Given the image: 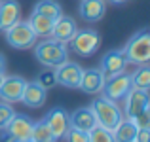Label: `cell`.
I'll list each match as a JSON object with an SVG mask.
<instances>
[{
	"label": "cell",
	"instance_id": "6da1fadb",
	"mask_svg": "<svg viewBox=\"0 0 150 142\" xmlns=\"http://www.w3.org/2000/svg\"><path fill=\"white\" fill-rule=\"evenodd\" d=\"M125 61L131 65H148L150 61V32L148 29H141L139 32H135L125 47L122 49Z\"/></svg>",
	"mask_w": 150,
	"mask_h": 142
},
{
	"label": "cell",
	"instance_id": "7a4b0ae2",
	"mask_svg": "<svg viewBox=\"0 0 150 142\" xmlns=\"http://www.w3.org/2000/svg\"><path fill=\"white\" fill-rule=\"evenodd\" d=\"M34 55H36L38 63L48 68H55V66L63 65V63L69 59V49L63 42L55 40H42L34 46Z\"/></svg>",
	"mask_w": 150,
	"mask_h": 142
},
{
	"label": "cell",
	"instance_id": "3957f363",
	"mask_svg": "<svg viewBox=\"0 0 150 142\" xmlns=\"http://www.w3.org/2000/svg\"><path fill=\"white\" fill-rule=\"evenodd\" d=\"M89 108H91V112L95 114L97 125L108 129V131H114L116 125L124 120V112L120 110V106H118L114 101L106 98V97L95 98V101L89 104Z\"/></svg>",
	"mask_w": 150,
	"mask_h": 142
},
{
	"label": "cell",
	"instance_id": "277c9868",
	"mask_svg": "<svg viewBox=\"0 0 150 142\" xmlns=\"http://www.w3.org/2000/svg\"><path fill=\"white\" fill-rule=\"evenodd\" d=\"M67 44L70 46V49L74 51L76 55H82V57H89L93 55L101 46V36L97 30L93 29H82L76 30L74 36L70 38Z\"/></svg>",
	"mask_w": 150,
	"mask_h": 142
},
{
	"label": "cell",
	"instance_id": "5b68a950",
	"mask_svg": "<svg viewBox=\"0 0 150 142\" xmlns=\"http://www.w3.org/2000/svg\"><path fill=\"white\" fill-rule=\"evenodd\" d=\"M4 32H6L8 44L11 47H15V49H29V47H33L36 44V38H38L34 34V30L30 29L29 21H17L15 25H11Z\"/></svg>",
	"mask_w": 150,
	"mask_h": 142
},
{
	"label": "cell",
	"instance_id": "8992f818",
	"mask_svg": "<svg viewBox=\"0 0 150 142\" xmlns=\"http://www.w3.org/2000/svg\"><path fill=\"white\" fill-rule=\"evenodd\" d=\"M131 76L125 72L118 74V76H112L108 78V80H105V85H103L101 93L103 97L110 98V101H124V97L129 93V89H131Z\"/></svg>",
	"mask_w": 150,
	"mask_h": 142
},
{
	"label": "cell",
	"instance_id": "52a82bcc",
	"mask_svg": "<svg viewBox=\"0 0 150 142\" xmlns=\"http://www.w3.org/2000/svg\"><path fill=\"white\" fill-rule=\"evenodd\" d=\"M82 66L78 65V63H72L67 59L63 65L55 66V80H57L59 85H65V87L69 89H74L78 87V84H80V78H82Z\"/></svg>",
	"mask_w": 150,
	"mask_h": 142
},
{
	"label": "cell",
	"instance_id": "ba28073f",
	"mask_svg": "<svg viewBox=\"0 0 150 142\" xmlns=\"http://www.w3.org/2000/svg\"><path fill=\"white\" fill-rule=\"evenodd\" d=\"M125 117L135 120L141 112H144L146 108H150V101H148V89H137L131 87L129 93L125 95Z\"/></svg>",
	"mask_w": 150,
	"mask_h": 142
},
{
	"label": "cell",
	"instance_id": "9c48e42d",
	"mask_svg": "<svg viewBox=\"0 0 150 142\" xmlns=\"http://www.w3.org/2000/svg\"><path fill=\"white\" fill-rule=\"evenodd\" d=\"M25 84H27V80L23 76H17V74L4 76L2 82H0V98H2L4 102H10V104L21 101Z\"/></svg>",
	"mask_w": 150,
	"mask_h": 142
},
{
	"label": "cell",
	"instance_id": "30bf717a",
	"mask_svg": "<svg viewBox=\"0 0 150 142\" xmlns=\"http://www.w3.org/2000/svg\"><path fill=\"white\" fill-rule=\"evenodd\" d=\"M44 121L48 123V127L51 129V133H53V136L57 140L65 138L67 131H69V127H70V117H69V112H67L65 108H61V106L51 108L44 116Z\"/></svg>",
	"mask_w": 150,
	"mask_h": 142
},
{
	"label": "cell",
	"instance_id": "8fae6325",
	"mask_svg": "<svg viewBox=\"0 0 150 142\" xmlns=\"http://www.w3.org/2000/svg\"><path fill=\"white\" fill-rule=\"evenodd\" d=\"M125 66H127V61H125L124 53H122L120 49L106 51L105 57L101 59V72H103V76H105V80L125 72Z\"/></svg>",
	"mask_w": 150,
	"mask_h": 142
},
{
	"label": "cell",
	"instance_id": "7c38bea8",
	"mask_svg": "<svg viewBox=\"0 0 150 142\" xmlns=\"http://www.w3.org/2000/svg\"><path fill=\"white\" fill-rule=\"evenodd\" d=\"M33 123H34V121L30 120L29 116L15 114V116L10 120V123L6 125V129H4V131H6L15 142H23V140H29V138H30Z\"/></svg>",
	"mask_w": 150,
	"mask_h": 142
},
{
	"label": "cell",
	"instance_id": "4fadbf2b",
	"mask_svg": "<svg viewBox=\"0 0 150 142\" xmlns=\"http://www.w3.org/2000/svg\"><path fill=\"white\" fill-rule=\"evenodd\" d=\"M103 85H105V76H103L101 68H88V70H82V78H80V84H78V87H80L84 93H88V95H97V93H101Z\"/></svg>",
	"mask_w": 150,
	"mask_h": 142
},
{
	"label": "cell",
	"instance_id": "5bb4252c",
	"mask_svg": "<svg viewBox=\"0 0 150 142\" xmlns=\"http://www.w3.org/2000/svg\"><path fill=\"white\" fill-rule=\"evenodd\" d=\"M105 0H80L78 6V13L86 23H97L105 17Z\"/></svg>",
	"mask_w": 150,
	"mask_h": 142
},
{
	"label": "cell",
	"instance_id": "9a60e30c",
	"mask_svg": "<svg viewBox=\"0 0 150 142\" xmlns=\"http://www.w3.org/2000/svg\"><path fill=\"white\" fill-rule=\"evenodd\" d=\"M21 19V6L17 0H2L0 2V30H8L11 25Z\"/></svg>",
	"mask_w": 150,
	"mask_h": 142
},
{
	"label": "cell",
	"instance_id": "2e32d148",
	"mask_svg": "<svg viewBox=\"0 0 150 142\" xmlns=\"http://www.w3.org/2000/svg\"><path fill=\"white\" fill-rule=\"evenodd\" d=\"M21 102L25 106H29V108H40L46 102V89L36 80L27 82L25 89H23V95H21Z\"/></svg>",
	"mask_w": 150,
	"mask_h": 142
},
{
	"label": "cell",
	"instance_id": "e0dca14e",
	"mask_svg": "<svg viewBox=\"0 0 150 142\" xmlns=\"http://www.w3.org/2000/svg\"><path fill=\"white\" fill-rule=\"evenodd\" d=\"M69 117H70V127H76V129L86 131V133H89L97 125L95 114L91 112V108H89V106L76 108L72 114H69Z\"/></svg>",
	"mask_w": 150,
	"mask_h": 142
},
{
	"label": "cell",
	"instance_id": "ac0fdd59",
	"mask_svg": "<svg viewBox=\"0 0 150 142\" xmlns=\"http://www.w3.org/2000/svg\"><path fill=\"white\" fill-rule=\"evenodd\" d=\"M76 23H74L72 17H67V15H61L59 19H55L53 23V30H51V38H55V40L63 42V44H67V42L70 40V38L74 36V32H76Z\"/></svg>",
	"mask_w": 150,
	"mask_h": 142
},
{
	"label": "cell",
	"instance_id": "d6986e66",
	"mask_svg": "<svg viewBox=\"0 0 150 142\" xmlns=\"http://www.w3.org/2000/svg\"><path fill=\"white\" fill-rule=\"evenodd\" d=\"M137 131H139V127L135 125V121L129 120V117H124L112 131L114 142H133L137 136Z\"/></svg>",
	"mask_w": 150,
	"mask_h": 142
},
{
	"label": "cell",
	"instance_id": "ffe728a7",
	"mask_svg": "<svg viewBox=\"0 0 150 142\" xmlns=\"http://www.w3.org/2000/svg\"><path fill=\"white\" fill-rule=\"evenodd\" d=\"M53 19H50V17H46V15H40V13H36V11H33L30 13V17H29V25H30V29L34 30V34L36 36H42V38H48L51 36V30H53Z\"/></svg>",
	"mask_w": 150,
	"mask_h": 142
},
{
	"label": "cell",
	"instance_id": "44dd1931",
	"mask_svg": "<svg viewBox=\"0 0 150 142\" xmlns=\"http://www.w3.org/2000/svg\"><path fill=\"white\" fill-rule=\"evenodd\" d=\"M34 11L40 15H46L50 19H59L63 15V8L57 0H38L36 6H34Z\"/></svg>",
	"mask_w": 150,
	"mask_h": 142
},
{
	"label": "cell",
	"instance_id": "7402d4cb",
	"mask_svg": "<svg viewBox=\"0 0 150 142\" xmlns=\"http://www.w3.org/2000/svg\"><path fill=\"white\" fill-rule=\"evenodd\" d=\"M30 140H34V142H57V138L53 136L51 129L48 127V123H46L44 120H40V121H36V123H33Z\"/></svg>",
	"mask_w": 150,
	"mask_h": 142
},
{
	"label": "cell",
	"instance_id": "603a6c76",
	"mask_svg": "<svg viewBox=\"0 0 150 142\" xmlns=\"http://www.w3.org/2000/svg\"><path fill=\"white\" fill-rule=\"evenodd\" d=\"M131 85L137 89H148L150 87V68L148 65H139L135 74H131Z\"/></svg>",
	"mask_w": 150,
	"mask_h": 142
},
{
	"label": "cell",
	"instance_id": "cb8c5ba5",
	"mask_svg": "<svg viewBox=\"0 0 150 142\" xmlns=\"http://www.w3.org/2000/svg\"><path fill=\"white\" fill-rule=\"evenodd\" d=\"M89 142H114L112 131L101 127V125H95V127L89 131Z\"/></svg>",
	"mask_w": 150,
	"mask_h": 142
},
{
	"label": "cell",
	"instance_id": "d4e9b609",
	"mask_svg": "<svg viewBox=\"0 0 150 142\" xmlns=\"http://www.w3.org/2000/svg\"><path fill=\"white\" fill-rule=\"evenodd\" d=\"M15 116V112H13V108H11V104L10 102H0V131L2 129H6V125L10 123V120Z\"/></svg>",
	"mask_w": 150,
	"mask_h": 142
},
{
	"label": "cell",
	"instance_id": "484cf974",
	"mask_svg": "<svg viewBox=\"0 0 150 142\" xmlns=\"http://www.w3.org/2000/svg\"><path fill=\"white\" fill-rule=\"evenodd\" d=\"M36 82L46 89V91L57 85V80H55V72H53V70H44V72H40L38 78H36Z\"/></svg>",
	"mask_w": 150,
	"mask_h": 142
},
{
	"label": "cell",
	"instance_id": "4316f807",
	"mask_svg": "<svg viewBox=\"0 0 150 142\" xmlns=\"http://www.w3.org/2000/svg\"><path fill=\"white\" fill-rule=\"evenodd\" d=\"M65 138H67V142H89V133L80 131L76 127H69Z\"/></svg>",
	"mask_w": 150,
	"mask_h": 142
},
{
	"label": "cell",
	"instance_id": "83f0119b",
	"mask_svg": "<svg viewBox=\"0 0 150 142\" xmlns=\"http://www.w3.org/2000/svg\"><path fill=\"white\" fill-rule=\"evenodd\" d=\"M133 121H135V125H137L139 129H143V127H150V108H146L144 112H141Z\"/></svg>",
	"mask_w": 150,
	"mask_h": 142
},
{
	"label": "cell",
	"instance_id": "f1b7e54d",
	"mask_svg": "<svg viewBox=\"0 0 150 142\" xmlns=\"http://www.w3.org/2000/svg\"><path fill=\"white\" fill-rule=\"evenodd\" d=\"M150 140V127H143L137 131V136H135V142H148Z\"/></svg>",
	"mask_w": 150,
	"mask_h": 142
},
{
	"label": "cell",
	"instance_id": "f546056e",
	"mask_svg": "<svg viewBox=\"0 0 150 142\" xmlns=\"http://www.w3.org/2000/svg\"><path fill=\"white\" fill-rule=\"evenodd\" d=\"M4 70H6V57L0 53V82H2V78H4Z\"/></svg>",
	"mask_w": 150,
	"mask_h": 142
},
{
	"label": "cell",
	"instance_id": "4dcf8cb0",
	"mask_svg": "<svg viewBox=\"0 0 150 142\" xmlns=\"http://www.w3.org/2000/svg\"><path fill=\"white\" fill-rule=\"evenodd\" d=\"M108 2H112V4H125L127 0H108Z\"/></svg>",
	"mask_w": 150,
	"mask_h": 142
},
{
	"label": "cell",
	"instance_id": "1f68e13d",
	"mask_svg": "<svg viewBox=\"0 0 150 142\" xmlns=\"http://www.w3.org/2000/svg\"><path fill=\"white\" fill-rule=\"evenodd\" d=\"M23 142H34V140H30V138H29V140H23Z\"/></svg>",
	"mask_w": 150,
	"mask_h": 142
},
{
	"label": "cell",
	"instance_id": "d6a6232c",
	"mask_svg": "<svg viewBox=\"0 0 150 142\" xmlns=\"http://www.w3.org/2000/svg\"><path fill=\"white\" fill-rule=\"evenodd\" d=\"M0 2H2V0H0Z\"/></svg>",
	"mask_w": 150,
	"mask_h": 142
},
{
	"label": "cell",
	"instance_id": "836d02e7",
	"mask_svg": "<svg viewBox=\"0 0 150 142\" xmlns=\"http://www.w3.org/2000/svg\"><path fill=\"white\" fill-rule=\"evenodd\" d=\"M133 142H135V140H133Z\"/></svg>",
	"mask_w": 150,
	"mask_h": 142
}]
</instances>
